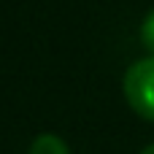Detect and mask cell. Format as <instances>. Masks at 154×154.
I'll list each match as a JSON object with an SVG mask.
<instances>
[{
  "mask_svg": "<svg viewBox=\"0 0 154 154\" xmlns=\"http://www.w3.org/2000/svg\"><path fill=\"white\" fill-rule=\"evenodd\" d=\"M125 97L133 111L154 122V57L138 60L125 76Z\"/></svg>",
  "mask_w": 154,
  "mask_h": 154,
  "instance_id": "cell-1",
  "label": "cell"
},
{
  "mask_svg": "<svg viewBox=\"0 0 154 154\" xmlns=\"http://www.w3.org/2000/svg\"><path fill=\"white\" fill-rule=\"evenodd\" d=\"M30 154H70V149L62 138H57L51 133H43L30 143Z\"/></svg>",
  "mask_w": 154,
  "mask_h": 154,
  "instance_id": "cell-2",
  "label": "cell"
},
{
  "mask_svg": "<svg viewBox=\"0 0 154 154\" xmlns=\"http://www.w3.org/2000/svg\"><path fill=\"white\" fill-rule=\"evenodd\" d=\"M141 41L146 43V49L154 51V11L143 19V27H141Z\"/></svg>",
  "mask_w": 154,
  "mask_h": 154,
  "instance_id": "cell-3",
  "label": "cell"
},
{
  "mask_svg": "<svg viewBox=\"0 0 154 154\" xmlns=\"http://www.w3.org/2000/svg\"><path fill=\"white\" fill-rule=\"evenodd\" d=\"M141 154H154V143H152V146H146V149H143Z\"/></svg>",
  "mask_w": 154,
  "mask_h": 154,
  "instance_id": "cell-4",
  "label": "cell"
}]
</instances>
